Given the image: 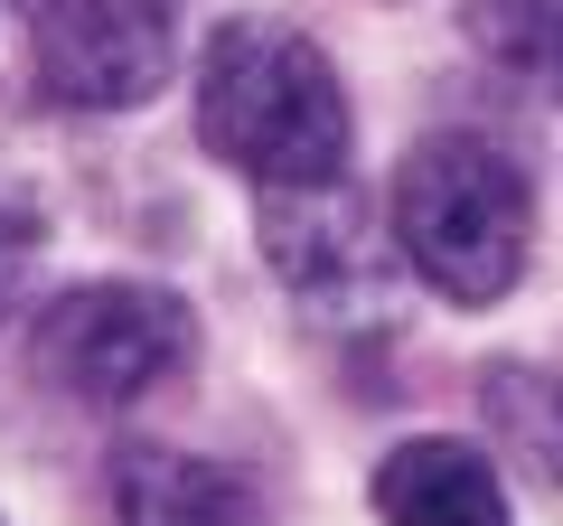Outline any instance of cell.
Wrapping results in <instances>:
<instances>
[{
    "mask_svg": "<svg viewBox=\"0 0 563 526\" xmlns=\"http://www.w3.org/2000/svg\"><path fill=\"white\" fill-rule=\"evenodd\" d=\"M198 142L254 188L347 179V95L339 66L282 20H225L198 57Z\"/></svg>",
    "mask_w": 563,
    "mask_h": 526,
    "instance_id": "1",
    "label": "cell"
},
{
    "mask_svg": "<svg viewBox=\"0 0 563 526\" xmlns=\"http://www.w3.org/2000/svg\"><path fill=\"white\" fill-rule=\"evenodd\" d=\"M395 254L413 263L442 302H498L526 273V235H536V188L488 132H432L404 151L395 169V217H385Z\"/></svg>",
    "mask_w": 563,
    "mask_h": 526,
    "instance_id": "2",
    "label": "cell"
},
{
    "mask_svg": "<svg viewBox=\"0 0 563 526\" xmlns=\"http://www.w3.org/2000/svg\"><path fill=\"white\" fill-rule=\"evenodd\" d=\"M188 358H198V320L161 283H76L29 329V366L66 405H141L179 385Z\"/></svg>",
    "mask_w": 563,
    "mask_h": 526,
    "instance_id": "3",
    "label": "cell"
},
{
    "mask_svg": "<svg viewBox=\"0 0 563 526\" xmlns=\"http://www.w3.org/2000/svg\"><path fill=\"white\" fill-rule=\"evenodd\" d=\"M188 0H20L29 76L76 113H132L179 66Z\"/></svg>",
    "mask_w": 563,
    "mask_h": 526,
    "instance_id": "4",
    "label": "cell"
},
{
    "mask_svg": "<svg viewBox=\"0 0 563 526\" xmlns=\"http://www.w3.org/2000/svg\"><path fill=\"white\" fill-rule=\"evenodd\" d=\"M254 226H263V263L301 310H320V320H385L395 310V235L347 179L263 188Z\"/></svg>",
    "mask_w": 563,
    "mask_h": 526,
    "instance_id": "5",
    "label": "cell"
},
{
    "mask_svg": "<svg viewBox=\"0 0 563 526\" xmlns=\"http://www.w3.org/2000/svg\"><path fill=\"white\" fill-rule=\"evenodd\" d=\"M103 507H113V526H263V498L244 470L198 461V451H161V442L113 451Z\"/></svg>",
    "mask_w": 563,
    "mask_h": 526,
    "instance_id": "6",
    "label": "cell"
},
{
    "mask_svg": "<svg viewBox=\"0 0 563 526\" xmlns=\"http://www.w3.org/2000/svg\"><path fill=\"white\" fill-rule=\"evenodd\" d=\"M376 517L385 526H507V489L470 442H395L376 461Z\"/></svg>",
    "mask_w": 563,
    "mask_h": 526,
    "instance_id": "7",
    "label": "cell"
},
{
    "mask_svg": "<svg viewBox=\"0 0 563 526\" xmlns=\"http://www.w3.org/2000/svg\"><path fill=\"white\" fill-rule=\"evenodd\" d=\"M479 414H488V432L526 461V480L563 489V376H554V366L498 358L479 376Z\"/></svg>",
    "mask_w": 563,
    "mask_h": 526,
    "instance_id": "8",
    "label": "cell"
},
{
    "mask_svg": "<svg viewBox=\"0 0 563 526\" xmlns=\"http://www.w3.org/2000/svg\"><path fill=\"white\" fill-rule=\"evenodd\" d=\"M461 20H470V47L498 76L563 103V0H470Z\"/></svg>",
    "mask_w": 563,
    "mask_h": 526,
    "instance_id": "9",
    "label": "cell"
},
{
    "mask_svg": "<svg viewBox=\"0 0 563 526\" xmlns=\"http://www.w3.org/2000/svg\"><path fill=\"white\" fill-rule=\"evenodd\" d=\"M38 254H47V207H38V188H29V179H0V320L29 302Z\"/></svg>",
    "mask_w": 563,
    "mask_h": 526,
    "instance_id": "10",
    "label": "cell"
}]
</instances>
